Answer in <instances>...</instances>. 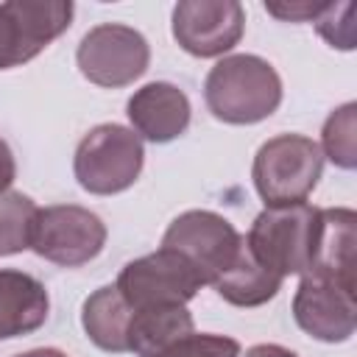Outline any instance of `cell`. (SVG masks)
<instances>
[{
    "label": "cell",
    "mask_w": 357,
    "mask_h": 357,
    "mask_svg": "<svg viewBox=\"0 0 357 357\" xmlns=\"http://www.w3.org/2000/svg\"><path fill=\"white\" fill-rule=\"evenodd\" d=\"M190 100L187 95L167 81H153L137 89L128 98L126 114L137 131L151 142H170L190 126Z\"/></svg>",
    "instance_id": "12"
},
{
    "label": "cell",
    "mask_w": 357,
    "mask_h": 357,
    "mask_svg": "<svg viewBox=\"0 0 357 357\" xmlns=\"http://www.w3.org/2000/svg\"><path fill=\"white\" fill-rule=\"evenodd\" d=\"M153 357H240V343L226 335H198L190 332Z\"/></svg>",
    "instance_id": "20"
},
{
    "label": "cell",
    "mask_w": 357,
    "mask_h": 357,
    "mask_svg": "<svg viewBox=\"0 0 357 357\" xmlns=\"http://www.w3.org/2000/svg\"><path fill=\"white\" fill-rule=\"evenodd\" d=\"M142 139L117 123L95 126L75 148L73 170L78 184L92 195H114L128 190L142 173Z\"/></svg>",
    "instance_id": "4"
},
{
    "label": "cell",
    "mask_w": 357,
    "mask_h": 357,
    "mask_svg": "<svg viewBox=\"0 0 357 357\" xmlns=\"http://www.w3.org/2000/svg\"><path fill=\"white\" fill-rule=\"evenodd\" d=\"M245 28V11L237 0H181L173 8L176 42L198 59L229 53Z\"/></svg>",
    "instance_id": "11"
},
{
    "label": "cell",
    "mask_w": 357,
    "mask_h": 357,
    "mask_svg": "<svg viewBox=\"0 0 357 357\" xmlns=\"http://www.w3.org/2000/svg\"><path fill=\"white\" fill-rule=\"evenodd\" d=\"M212 287L218 290V296L223 301H229L234 307H259L279 293L282 279L276 273H271L268 268H262L245 245L240 259L234 262V268L226 276H220Z\"/></svg>",
    "instance_id": "17"
},
{
    "label": "cell",
    "mask_w": 357,
    "mask_h": 357,
    "mask_svg": "<svg viewBox=\"0 0 357 357\" xmlns=\"http://www.w3.org/2000/svg\"><path fill=\"white\" fill-rule=\"evenodd\" d=\"M36 212L39 206L28 195L17 190L0 192V257L31 248V229Z\"/></svg>",
    "instance_id": "18"
},
{
    "label": "cell",
    "mask_w": 357,
    "mask_h": 357,
    "mask_svg": "<svg viewBox=\"0 0 357 357\" xmlns=\"http://www.w3.org/2000/svg\"><path fill=\"white\" fill-rule=\"evenodd\" d=\"M14 176H17V165H14V153H11V148H8V142L0 137V192H6L8 187H11V181H14Z\"/></svg>",
    "instance_id": "23"
},
{
    "label": "cell",
    "mask_w": 357,
    "mask_h": 357,
    "mask_svg": "<svg viewBox=\"0 0 357 357\" xmlns=\"http://www.w3.org/2000/svg\"><path fill=\"white\" fill-rule=\"evenodd\" d=\"M45 284L25 271H0V340L36 332L47 321Z\"/></svg>",
    "instance_id": "13"
},
{
    "label": "cell",
    "mask_w": 357,
    "mask_h": 357,
    "mask_svg": "<svg viewBox=\"0 0 357 357\" xmlns=\"http://www.w3.org/2000/svg\"><path fill=\"white\" fill-rule=\"evenodd\" d=\"M106 226L103 220L75 204L45 206L33 218L31 248L61 268H78L103 251Z\"/></svg>",
    "instance_id": "7"
},
{
    "label": "cell",
    "mask_w": 357,
    "mask_h": 357,
    "mask_svg": "<svg viewBox=\"0 0 357 357\" xmlns=\"http://www.w3.org/2000/svg\"><path fill=\"white\" fill-rule=\"evenodd\" d=\"M354 223H357L354 209H346V206L318 209L312 265L307 273H324V276L354 282V243H357Z\"/></svg>",
    "instance_id": "14"
},
{
    "label": "cell",
    "mask_w": 357,
    "mask_h": 357,
    "mask_svg": "<svg viewBox=\"0 0 357 357\" xmlns=\"http://www.w3.org/2000/svg\"><path fill=\"white\" fill-rule=\"evenodd\" d=\"M192 332V315L184 304L131 310L128 321V351L137 357H153L173 340Z\"/></svg>",
    "instance_id": "16"
},
{
    "label": "cell",
    "mask_w": 357,
    "mask_h": 357,
    "mask_svg": "<svg viewBox=\"0 0 357 357\" xmlns=\"http://www.w3.org/2000/svg\"><path fill=\"white\" fill-rule=\"evenodd\" d=\"M315 28L318 33L332 45V47H340V50H351L354 47V33H351V22H335L332 20V3H326V8L315 17Z\"/></svg>",
    "instance_id": "21"
},
{
    "label": "cell",
    "mask_w": 357,
    "mask_h": 357,
    "mask_svg": "<svg viewBox=\"0 0 357 357\" xmlns=\"http://www.w3.org/2000/svg\"><path fill=\"white\" fill-rule=\"evenodd\" d=\"M14 357H67V354L59 351V349L45 346V349H31V351H22V354H14Z\"/></svg>",
    "instance_id": "25"
},
{
    "label": "cell",
    "mask_w": 357,
    "mask_h": 357,
    "mask_svg": "<svg viewBox=\"0 0 357 357\" xmlns=\"http://www.w3.org/2000/svg\"><path fill=\"white\" fill-rule=\"evenodd\" d=\"M324 173V153L304 134H279L259 145L254 156V187L265 206L301 204Z\"/></svg>",
    "instance_id": "3"
},
{
    "label": "cell",
    "mask_w": 357,
    "mask_h": 357,
    "mask_svg": "<svg viewBox=\"0 0 357 357\" xmlns=\"http://www.w3.org/2000/svg\"><path fill=\"white\" fill-rule=\"evenodd\" d=\"M268 14L279 17V20H290V22H298V20H315L324 8V6H315V3H265Z\"/></svg>",
    "instance_id": "22"
},
{
    "label": "cell",
    "mask_w": 357,
    "mask_h": 357,
    "mask_svg": "<svg viewBox=\"0 0 357 357\" xmlns=\"http://www.w3.org/2000/svg\"><path fill=\"white\" fill-rule=\"evenodd\" d=\"M245 357H298V354L279 343H259V346H251L245 351Z\"/></svg>",
    "instance_id": "24"
},
{
    "label": "cell",
    "mask_w": 357,
    "mask_h": 357,
    "mask_svg": "<svg viewBox=\"0 0 357 357\" xmlns=\"http://www.w3.org/2000/svg\"><path fill=\"white\" fill-rule=\"evenodd\" d=\"M114 287L126 298L131 310L165 307V304H187L204 287L198 271L173 248H159L128 262Z\"/></svg>",
    "instance_id": "6"
},
{
    "label": "cell",
    "mask_w": 357,
    "mask_h": 357,
    "mask_svg": "<svg viewBox=\"0 0 357 357\" xmlns=\"http://www.w3.org/2000/svg\"><path fill=\"white\" fill-rule=\"evenodd\" d=\"M293 318L315 340H349L357 326L354 282L324 273H304L293 296Z\"/></svg>",
    "instance_id": "10"
},
{
    "label": "cell",
    "mask_w": 357,
    "mask_h": 357,
    "mask_svg": "<svg viewBox=\"0 0 357 357\" xmlns=\"http://www.w3.org/2000/svg\"><path fill=\"white\" fill-rule=\"evenodd\" d=\"M78 70L98 86H128L134 84L151 61V47L145 36L120 22L95 25L78 45Z\"/></svg>",
    "instance_id": "8"
},
{
    "label": "cell",
    "mask_w": 357,
    "mask_h": 357,
    "mask_svg": "<svg viewBox=\"0 0 357 357\" xmlns=\"http://www.w3.org/2000/svg\"><path fill=\"white\" fill-rule=\"evenodd\" d=\"M128 321H131V307L126 304V298L114 284L98 287L84 301L81 310L84 332L103 351H114V354L128 351Z\"/></svg>",
    "instance_id": "15"
},
{
    "label": "cell",
    "mask_w": 357,
    "mask_h": 357,
    "mask_svg": "<svg viewBox=\"0 0 357 357\" xmlns=\"http://www.w3.org/2000/svg\"><path fill=\"white\" fill-rule=\"evenodd\" d=\"M209 112L231 126H251L271 117L282 103V78L259 56L237 53L220 59L204 84Z\"/></svg>",
    "instance_id": "1"
},
{
    "label": "cell",
    "mask_w": 357,
    "mask_h": 357,
    "mask_svg": "<svg viewBox=\"0 0 357 357\" xmlns=\"http://www.w3.org/2000/svg\"><path fill=\"white\" fill-rule=\"evenodd\" d=\"M162 248L178 251L184 259H190L204 284H215L240 259L245 237L223 215L209 209H190L167 226Z\"/></svg>",
    "instance_id": "5"
},
{
    "label": "cell",
    "mask_w": 357,
    "mask_h": 357,
    "mask_svg": "<svg viewBox=\"0 0 357 357\" xmlns=\"http://www.w3.org/2000/svg\"><path fill=\"white\" fill-rule=\"evenodd\" d=\"M354 103L335 109L324 123V156H329L337 167L351 170L357 165V142H354Z\"/></svg>",
    "instance_id": "19"
},
{
    "label": "cell",
    "mask_w": 357,
    "mask_h": 357,
    "mask_svg": "<svg viewBox=\"0 0 357 357\" xmlns=\"http://www.w3.org/2000/svg\"><path fill=\"white\" fill-rule=\"evenodd\" d=\"M315 226H318V209L307 201L287 204V206H265L245 234V245L254 254V259L276 273L284 276H301L312 265V248H315Z\"/></svg>",
    "instance_id": "2"
},
{
    "label": "cell",
    "mask_w": 357,
    "mask_h": 357,
    "mask_svg": "<svg viewBox=\"0 0 357 357\" xmlns=\"http://www.w3.org/2000/svg\"><path fill=\"white\" fill-rule=\"evenodd\" d=\"M73 3L67 0H8L0 3V70L39 56L70 28Z\"/></svg>",
    "instance_id": "9"
}]
</instances>
